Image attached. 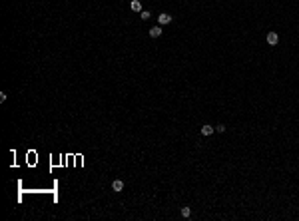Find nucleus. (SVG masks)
Instances as JSON below:
<instances>
[{
	"mask_svg": "<svg viewBox=\"0 0 299 221\" xmlns=\"http://www.w3.org/2000/svg\"><path fill=\"white\" fill-rule=\"evenodd\" d=\"M36 159H38V154H36V150H28V154H26V165H30V167H34V165H36Z\"/></svg>",
	"mask_w": 299,
	"mask_h": 221,
	"instance_id": "1",
	"label": "nucleus"
},
{
	"mask_svg": "<svg viewBox=\"0 0 299 221\" xmlns=\"http://www.w3.org/2000/svg\"><path fill=\"white\" fill-rule=\"evenodd\" d=\"M158 22H160V24H170V22H172V16L168 14V12H164V14L158 16Z\"/></svg>",
	"mask_w": 299,
	"mask_h": 221,
	"instance_id": "2",
	"label": "nucleus"
},
{
	"mask_svg": "<svg viewBox=\"0 0 299 221\" xmlns=\"http://www.w3.org/2000/svg\"><path fill=\"white\" fill-rule=\"evenodd\" d=\"M277 42H279V36H277L275 32H269L267 34V44H271V46H275Z\"/></svg>",
	"mask_w": 299,
	"mask_h": 221,
	"instance_id": "3",
	"label": "nucleus"
},
{
	"mask_svg": "<svg viewBox=\"0 0 299 221\" xmlns=\"http://www.w3.org/2000/svg\"><path fill=\"white\" fill-rule=\"evenodd\" d=\"M130 8H132L134 12H142V4H140V0H132V2H130Z\"/></svg>",
	"mask_w": 299,
	"mask_h": 221,
	"instance_id": "4",
	"label": "nucleus"
},
{
	"mask_svg": "<svg viewBox=\"0 0 299 221\" xmlns=\"http://www.w3.org/2000/svg\"><path fill=\"white\" fill-rule=\"evenodd\" d=\"M150 36H152V38H158V36H162V28H160V26L150 28Z\"/></svg>",
	"mask_w": 299,
	"mask_h": 221,
	"instance_id": "5",
	"label": "nucleus"
},
{
	"mask_svg": "<svg viewBox=\"0 0 299 221\" xmlns=\"http://www.w3.org/2000/svg\"><path fill=\"white\" fill-rule=\"evenodd\" d=\"M112 189L114 191H122V189H124V181H122V179H116L112 183Z\"/></svg>",
	"mask_w": 299,
	"mask_h": 221,
	"instance_id": "6",
	"label": "nucleus"
},
{
	"mask_svg": "<svg viewBox=\"0 0 299 221\" xmlns=\"http://www.w3.org/2000/svg\"><path fill=\"white\" fill-rule=\"evenodd\" d=\"M213 134V126H204L201 127V135H212Z\"/></svg>",
	"mask_w": 299,
	"mask_h": 221,
	"instance_id": "7",
	"label": "nucleus"
},
{
	"mask_svg": "<svg viewBox=\"0 0 299 221\" xmlns=\"http://www.w3.org/2000/svg\"><path fill=\"white\" fill-rule=\"evenodd\" d=\"M140 16H142V20H150V18H152V14H150L148 10H142V12H140Z\"/></svg>",
	"mask_w": 299,
	"mask_h": 221,
	"instance_id": "8",
	"label": "nucleus"
},
{
	"mask_svg": "<svg viewBox=\"0 0 299 221\" xmlns=\"http://www.w3.org/2000/svg\"><path fill=\"white\" fill-rule=\"evenodd\" d=\"M182 215H184V217H189V215H192V209H189V207H184V209H182Z\"/></svg>",
	"mask_w": 299,
	"mask_h": 221,
	"instance_id": "9",
	"label": "nucleus"
}]
</instances>
